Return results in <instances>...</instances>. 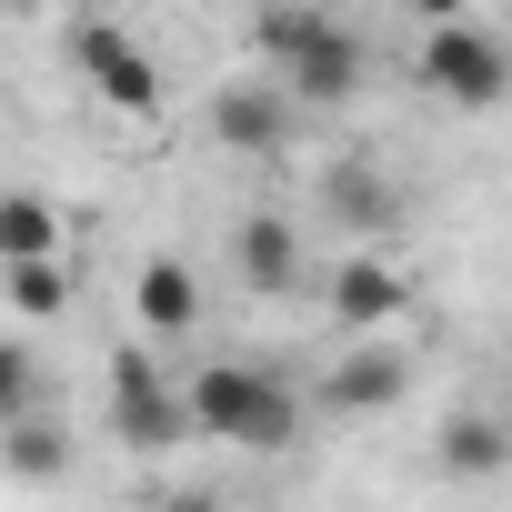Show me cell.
<instances>
[{
    "instance_id": "obj_4",
    "label": "cell",
    "mask_w": 512,
    "mask_h": 512,
    "mask_svg": "<svg viewBox=\"0 0 512 512\" xmlns=\"http://www.w3.org/2000/svg\"><path fill=\"white\" fill-rule=\"evenodd\" d=\"M71 71H81V81H91V101H101V111H121V121H161V101H171L161 61H151L111 11H81V21H71Z\"/></svg>"
},
{
    "instance_id": "obj_8",
    "label": "cell",
    "mask_w": 512,
    "mask_h": 512,
    "mask_svg": "<svg viewBox=\"0 0 512 512\" xmlns=\"http://www.w3.org/2000/svg\"><path fill=\"white\" fill-rule=\"evenodd\" d=\"M322 312H332L342 332H392V322L412 312V282L382 262L372 241H362V251H342V262L322 272Z\"/></svg>"
},
{
    "instance_id": "obj_2",
    "label": "cell",
    "mask_w": 512,
    "mask_h": 512,
    "mask_svg": "<svg viewBox=\"0 0 512 512\" xmlns=\"http://www.w3.org/2000/svg\"><path fill=\"white\" fill-rule=\"evenodd\" d=\"M181 392H191V432H211L231 452H292L302 422H312V402L262 362H201Z\"/></svg>"
},
{
    "instance_id": "obj_9",
    "label": "cell",
    "mask_w": 512,
    "mask_h": 512,
    "mask_svg": "<svg viewBox=\"0 0 512 512\" xmlns=\"http://www.w3.org/2000/svg\"><path fill=\"white\" fill-rule=\"evenodd\" d=\"M412 392V352H392V332H352V352L322 372V412L362 422V412H392Z\"/></svg>"
},
{
    "instance_id": "obj_3",
    "label": "cell",
    "mask_w": 512,
    "mask_h": 512,
    "mask_svg": "<svg viewBox=\"0 0 512 512\" xmlns=\"http://www.w3.org/2000/svg\"><path fill=\"white\" fill-rule=\"evenodd\" d=\"M412 81L452 111H502L512 101V51L502 31L482 21H422V51H412Z\"/></svg>"
},
{
    "instance_id": "obj_14",
    "label": "cell",
    "mask_w": 512,
    "mask_h": 512,
    "mask_svg": "<svg viewBox=\"0 0 512 512\" xmlns=\"http://www.w3.org/2000/svg\"><path fill=\"white\" fill-rule=\"evenodd\" d=\"M0 292H11L21 322H61L71 312V251H41V262H0Z\"/></svg>"
},
{
    "instance_id": "obj_12",
    "label": "cell",
    "mask_w": 512,
    "mask_h": 512,
    "mask_svg": "<svg viewBox=\"0 0 512 512\" xmlns=\"http://www.w3.org/2000/svg\"><path fill=\"white\" fill-rule=\"evenodd\" d=\"M322 211H332L342 231H372V241H382V231L402 221V191H392V171H372V161H342V171L322 181Z\"/></svg>"
},
{
    "instance_id": "obj_5",
    "label": "cell",
    "mask_w": 512,
    "mask_h": 512,
    "mask_svg": "<svg viewBox=\"0 0 512 512\" xmlns=\"http://www.w3.org/2000/svg\"><path fill=\"white\" fill-rule=\"evenodd\" d=\"M101 402H111V432H121L131 452H171V442H191V392L161 372V352H131V342H121Z\"/></svg>"
},
{
    "instance_id": "obj_16",
    "label": "cell",
    "mask_w": 512,
    "mask_h": 512,
    "mask_svg": "<svg viewBox=\"0 0 512 512\" xmlns=\"http://www.w3.org/2000/svg\"><path fill=\"white\" fill-rule=\"evenodd\" d=\"M31 412H41V352L21 332H0V432L31 422Z\"/></svg>"
},
{
    "instance_id": "obj_11",
    "label": "cell",
    "mask_w": 512,
    "mask_h": 512,
    "mask_svg": "<svg viewBox=\"0 0 512 512\" xmlns=\"http://www.w3.org/2000/svg\"><path fill=\"white\" fill-rule=\"evenodd\" d=\"M41 251H71V211L31 181L0 191V262H41Z\"/></svg>"
},
{
    "instance_id": "obj_10",
    "label": "cell",
    "mask_w": 512,
    "mask_h": 512,
    "mask_svg": "<svg viewBox=\"0 0 512 512\" xmlns=\"http://www.w3.org/2000/svg\"><path fill=\"white\" fill-rule=\"evenodd\" d=\"M131 322L151 342H191L201 332V272L181 262V251H151V262L131 272Z\"/></svg>"
},
{
    "instance_id": "obj_17",
    "label": "cell",
    "mask_w": 512,
    "mask_h": 512,
    "mask_svg": "<svg viewBox=\"0 0 512 512\" xmlns=\"http://www.w3.org/2000/svg\"><path fill=\"white\" fill-rule=\"evenodd\" d=\"M402 11H412V21H472L482 0H402Z\"/></svg>"
},
{
    "instance_id": "obj_1",
    "label": "cell",
    "mask_w": 512,
    "mask_h": 512,
    "mask_svg": "<svg viewBox=\"0 0 512 512\" xmlns=\"http://www.w3.org/2000/svg\"><path fill=\"white\" fill-rule=\"evenodd\" d=\"M251 51H262V71H282V91L302 111H342L372 81V41L352 21H332L322 0H262L251 11Z\"/></svg>"
},
{
    "instance_id": "obj_6",
    "label": "cell",
    "mask_w": 512,
    "mask_h": 512,
    "mask_svg": "<svg viewBox=\"0 0 512 512\" xmlns=\"http://www.w3.org/2000/svg\"><path fill=\"white\" fill-rule=\"evenodd\" d=\"M292 121H302V101L282 91V71H262V81H221V91H211V151H231V161H272V151H292Z\"/></svg>"
},
{
    "instance_id": "obj_13",
    "label": "cell",
    "mask_w": 512,
    "mask_h": 512,
    "mask_svg": "<svg viewBox=\"0 0 512 512\" xmlns=\"http://www.w3.org/2000/svg\"><path fill=\"white\" fill-rule=\"evenodd\" d=\"M432 462H442L452 482H492V472L512 462V432H502L492 412H452V422H442V442H432Z\"/></svg>"
},
{
    "instance_id": "obj_15",
    "label": "cell",
    "mask_w": 512,
    "mask_h": 512,
    "mask_svg": "<svg viewBox=\"0 0 512 512\" xmlns=\"http://www.w3.org/2000/svg\"><path fill=\"white\" fill-rule=\"evenodd\" d=\"M0 472H11V482H71V432L61 422H11V432H0Z\"/></svg>"
},
{
    "instance_id": "obj_7",
    "label": "cell",
    "mask_w": 512,
    "mask_h": 512,
    "mask_svg": "<svg viewBox=\"0 0 512 512\" xmlns=\"http://www.w3.org/2000/svg\"><path fill=\"white\" fill-rule=\"evenodd\" d=\"M231 282H241L251 302H292V292L312 282V241H302V221H292V211H251V221L231 231Z\"/></svg>"
}]
</instances>
